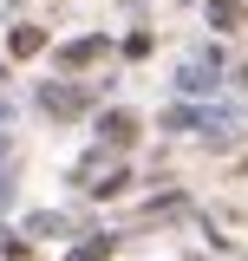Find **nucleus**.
<instances>
[{
    "instance_id": "obj_1",
    "label": "nucleus",
    "mask_w": 248,
    "mask_h": 261,
    "mask_svg": "<svg viewBox=\"0 0 248 261\" xmlns=\"http://www.w3.org/2000/svg\"><path fill=\"white\" fill-rule=\"evenodd\" d=\"M39 46H46V33H39V27H20V33H13V53H20V59H33Z\"/></svg>"
},
{
    "instance_id": "obj_2",
    "label": "nucleus",
    "mask_w": 248,
    "mask_h": 261,
    "mask_svg": "<svg viewBox=\"0 0 248 261\" xmlns=\"http://www.w3.org/2000/svg\"><path fill=\"white\" fill-rule=\"evenodd\" d=\"M79 105H85L79 92H65V85H46V111H79Z\"/></svg>"
},
{
    "instance_id": "obj_3",
    "label": "nucleus",
    "mask_w": 248,
    "mask_h": 261,
    "mask_svg": "<svg viewBox=\"0 0 248 261\" xmlns=\"http://www.w3.org/2000/svg\"><path fill=\"white\" fill-rule=\"evenodd\" d=\"M105 137H111V144H131V137H137V124H131L124 111H111V118H105Z\"/></svg>"
},
{
    "instance_id": "obj_4",
    "label": "nucleus",
    "mask_w": 248,
    "mask_h": 261,
    "mask_svg": "<svg viewBox=\"0 0 248 261\" xmlns=\"http://www.w3.org/2000/svg\"><path fill=\"white\" fill-rule=\"evenodd\" d=\"M235 13H242V0H216V7H209V20H216V27H229Z\"/></svg>"
},
{
    "instance_id": "obj_5",
    "label": "nucleus",
    "mask_w": 248,
    "mask_h": 261,
    "mask_svg": "<svg viewBox=\"0 0 248 261\" xmlns=\"http://www.w3.org/2000/svg\"><path fill=\"white\" fill-rule=\"evenodd\" d=\"M242 79H248V72H242Z\"/></svg>"
}]
</instances>
